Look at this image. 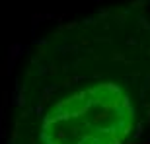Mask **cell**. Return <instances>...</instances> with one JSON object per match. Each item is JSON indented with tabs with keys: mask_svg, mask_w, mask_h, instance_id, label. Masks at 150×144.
I'll return each mask as SVG.
<instances>
[{
	"mask_svg": "<svg viewBox=\"0 0 150 144\" xmlns=\"http://www.w3.org/2000/svg\"><path fill=\"white\" fill-rule=\"evenodd\" d=\"M134 123L129 95L113 82L80 90L49 109L43 144H123Z\"/></svg>",
	"mask_w": 150,
	"mask_h": 144,
	"instance_id": "cell-1",
	"label": "cell"
}]
</instances>
